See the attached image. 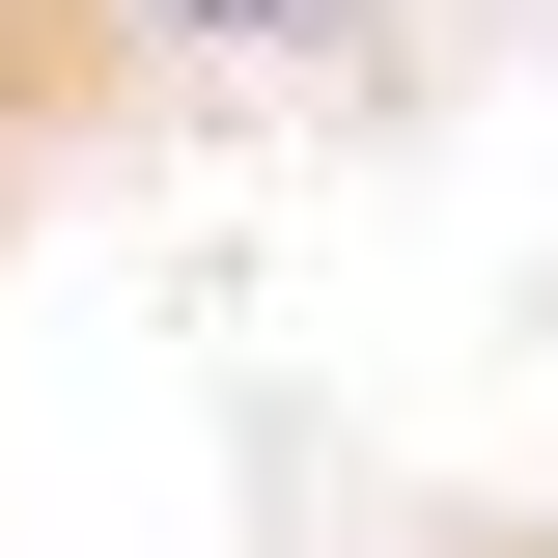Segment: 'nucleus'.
<instances>
[{
	"label": "nucleus",
	"instance_id": "obj_1",
	"mask_svg": "<svg viewBox=\"0 0 558 558\" xmlns=\"http://www.w3.org/2000/svg\"><path fill=\"white\" fill-rule=\"evenodd\" d=\"M84 57H196V84H307V57H363V0H57Z\"/></svg>",
	"mask_w": 558,
	"mask_h": 558
}]
</instances>
